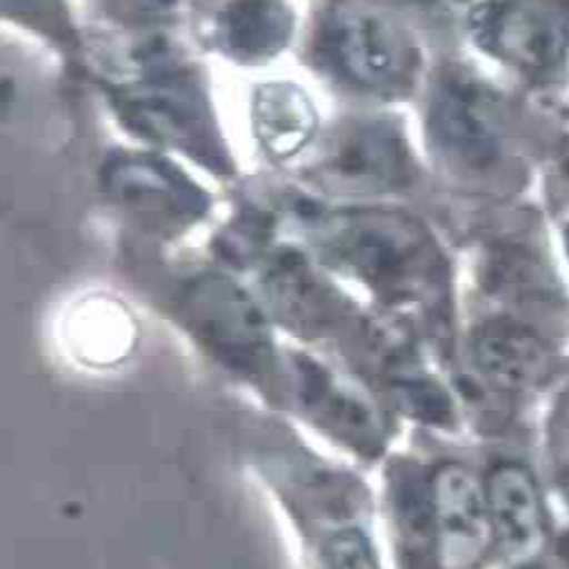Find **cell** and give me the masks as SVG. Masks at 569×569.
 I'll return each mask as SVG.
<instances>
[{"mask_svg":"<svg viewBox=\"0 0 569 569\" xmlns=\"http://www.w3.org/2000/svg\"><path fill=\"white\" fill-rule=\"evenodd\" d=\"M252 466L287 510L311 569H383L377 501L361 475L283 429L254 445Z\"/></svg>","mask_w":569,"mask_h":569,"instance_id":"cell-1","label":"cell"},{"mask_svg":"<svg viewBox=\"0 0 569 569\" xmlns=\"http://www.w3.org/2000/svg\"><path fill=\"white\" fill-rule=\"evenodd\" d=\"M325 257L392 307L433 309L447 300V268L425 227L392 209H350L318 227Z\"/></svg>","mask_w":569,"mask_h":569,"instance_id":"cell-2","label":"cell"},{"mask_svg":"<svg viewBox=\"0 0 569 569\" xmlns=\"http://www.w3.org/2000/svg\"><path fill=\"white\" fill-rule=\"evenodd\" d=\"M180 316L198 343L220 366L246 379L274 407H287L283 357L259 305L234 281L202 274L180 296Z\"/></svg>","mask_w":569,"mask_h":569,"instance_id":"cell-3","label":"cell"},{"mask_svg":"<svg viewBox=\"0 0 569 569\" xmlns=\"http://www.w3.org/2000/svg\"><path fill=\"white\" fill-rule=\"evenodd\" d=\"M287 407L300 413L325 440L361 463H386L395 440L390 409L361 383L309 355L283 357Z\"/></svg>","mask_w":569,"mask_h":569,"instance_id":"cell-4","label":"cell"},{"mask_svg":"<svg viewBox=\"0 0 569 569\" xmlns=\"http://www.w3.org/2000/svg\"><path fill=\"white\" fill-rule=\"evenodd\" d=\"M320 62L346 84L372 93H400L418 71L409 32L372 0H333L318 39Z\"/></svg>","mask_w":569,"mask_h":569,"instance_id":"cell-5","label":"cell"},{"mask_svg":"<svg viewBox=\"0 0 569 569\" xmlns=\"http://www.w3.org/2000/svg\"><path fill=\"white\" fill-rule=\"evenodd\" d=\"M123 119L143 137L173 146L213 168H224L211 111L200 89L159 48L148 52L137 80L113 93Z\"/></svg>","mask_w":569,"mask_h":569,"instance_id":"cell-6","label":"cell"},{"mask_svg":"<svg viewBox=\"0 0 569 569\" xmlns=\"http://www.w3.org/2000/svg\"><path fill=\"white\" fill-rule=\"evenodd\" d=\"M433 150L459 173L486 178L508 154L503 111L497 98L468 73H445L429 102Z\"/></svg>","mask_w":569,"mask_h":569,"instance_id":"cell-7","label":"cell"},{"mask_svg":"<svg viewBox=\"0 0 569 569\" xmlns=\"http://www.w3.org/2000/svg\"><path fill=\"white\" fill-rule=\"evenodd\" d=\"M472 23L497 60L531 80L553 76L569 54V0H497Z\"/></svg>","mask_w":569,"mask_h":569,"instance_id":"cell-8","label":"cell"},{"mask_svg":"<svg viewBox=\"0 0 569 569\" xmlns=\"http://www.w3.org/2000/svg\"><path fill=\"white\" fill-rule=\"evenodd\" d=\"M438 569H475L495 545L483 481L463 463H429Z\"/></svg>","mask_w":569,"mask_h":569,"instance_id":"cell-9","label":"cell"},{"mask_svg":"<svg viewBox=\"0 0 569 569\" xmlns=\"http://www.w3.org/2000/svg\"><path fill=\"white\" fill-rule=\"evenodd\" d=\"M322 170L338 187L383 191L409 180L411 159L400 130L370 119L348 126L331 141Z\"/></svg>","mask_w":569,"mask_h":569,"instance_id":"cell-10","label":"cell"},{"mask_svg":"<svg viewBox=\"0 0 569 569\" xmlns=\"http://www.w3.org/2000/svg\"><path fill=\"white\" fill-rule=\"evenodd\" d=\"M495 547L510 562H529L545 545V508L536 477L516 461L492 466L483 479Z\"/></svg>","mask_w":569,"mask_h":569,"instance_id":"cell-11","label":"cell"},{"mask_svg":"<svg viewBox=\"0 0 569 569\" xmlns=\"http://www.w3.org/2000/svg\"><path fill=\"white\" fill-rule=\"evenodd\" d=\"M470 352L486 383L503 392L538 386L553 363L545 338L527 322L508 316L483 320L470 338Z\"/></svg>","mask_w":569,"mask_h":569,"instance_id":"cell-12","label":"cell"},{"mask_svg":"<svg viewBox=\"0 0 569 569\" xmlns=\"http://www.w3.org/2000/svg\"><path fill=\"white\" fill-rule=\"evenodd\" d=\"M104 184L123 204L161 220L198 218L207 198L187 178L150 157H119L104 168Z\"/></svg>","mask_w":569,"mask_h":569,"instance_id":"cell-13","label":"cell"},{"mask_svg":"<svg viewBox=\"0 0 569 569\" xmlns=\"http://www.w3.org/2000/svg\"><path fill=\"white\" fill-rule=\"evenodd\" d=\"M266 287L279 318L309 338L333 333L348 318L336 293L298 257H279L268 272Z\"/></svg>","mask_w":569,"mask_h":569,"instance_id":"cell-14","label":"cell"},{"mask_svg":"<svg viewBox=\"0 0 569 569\" xmlns=\"http://www.w3.org/2000/svg\"><path fill=\"white\" fill-rule=\"evenodd\" d=\"M293 14L283 0H227L216 12L213 39L239 62H261L289 43Z\"/></svg>","mask_w":569,"mask_h":569,"instance_id":"cell-15","label":"cell"},{"mask_svg":"<svg viewBox=\"0 0 569 569\" xmlns=\"http://www.w3.org/2000/svg\"><path fill=\"white\" fill-rule=\"evenodd\" d=\"M252 123L272 157H291L313 137L318 117L309 96L291 82L263 84L254 93Z\"/></svg>","mask_w":569,"mask_h":569,"instance_id":"cell-16","label":"cell"},{"mask_svg":"<svg viewBox=\"0 0 569 569\" xmlns=\"http://www.w3.org/2000/svg\"><path fill=\"white\" fill-rule=\"evenodd\" d=\"M117 17L130 23H166L182 17L193 0H109Z\"/></svg>","mask_w":569,"mask_h":569,"instance_id":"cell-17","label":"cell"},{"mask_svg":"<svg viewBox=\"0 0 569 569\" xmlns=\"http://www.w3.org/2000/svg\"><path fill=\"white\" fill-rule=\"evenodd\" d=\"M549 457L558 486L569 497V388L560 397L549 429Z\"/></svg>","mask_w":569,"mask_h":569,"instance_id":"cell-18","label":"cell"},{"mask_svg":"<svg viewBox=\"0 0 569 569\" xmlns=\"http://www.w3.org/2000/svg\"><path fill=\"white\" fill-rule=\"evenodd\" d=\"M8 14L28 19L37 28L50 30L54 37L69 32L62 0H3Z\"/></svg>","mask_w":569,"mask_h":569,"instance_id":"cell-19","label":"cell"},{"mask_svg":"<svg viewBox=\"0 0 569 569\" xmlns=\"http://www.w3.org/2000/svg\"><path fill=\"white\" fill-rule=\"evenodd\" d=\"M565 246H567V254H569V227H567V232H565Z\"/></svg>","mask_w":569,"mask_h":569,"instance_id":"cell-20","label":"cell"}]
</instances>
